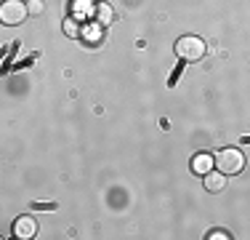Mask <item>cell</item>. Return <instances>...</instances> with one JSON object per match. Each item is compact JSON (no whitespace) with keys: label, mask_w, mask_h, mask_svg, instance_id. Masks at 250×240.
I'll use <instances>...</instances> for the list:
<instances>
[{"label":"cell","mask_w":250,"mask_h":240,"mask_svg":"<svg viewBox=\"0 0 250 240\" xmlns=\"http://www.w3.org/2000/svg\"><path fill=\"white\" fill-rule=\"evenodd\" d=\"M210 238H213V240H224V238H229V235H226V232H213Z\"/></svg>","instance_id":"11"},{"label":"cell","mask_w":250,"mask_h":240,"mask_svg":"<svg viewBox=\"0 0 250 240\" xmlns=\"http://www.w3.org/2000/svg\"><path fill=\"white\" fill-rule=\"evenodd\" d=\"M213 166H216V158H213L210 152H200V155H194V160H192V171L200 173V176H205L208 171H213Z\"/></svg>","instance_id":"5"},{"label":"cell","mask_w":250,"mask_h":240,"mask_svg":"<svg viewBox=\"0 0 250 240\" xmlns=\"http://www.w3.org/2000/svg\"><path fill=\"white\" fill-rule=\"evenodd\" d=\"M27 8H29V16H38V14H43V0H27Z\"/></svg>","instance_id":"9"},{"label":"cell","mask_w":250,"mask_h":240,"mask_svg":"<svg viewBox=\"0 0 250 240\" xmlns=\"http://www.w3.org/2000/svg\"><path fill=\"white\" fill-rule=\"evenodd\" d=\"M93 16H96V24L99 27H109L112 22H115V11H112L109 3H96V8H93Z\"/></svg>","instance_id":"7"},{"label":"cell","mask_w":250,"mask_h":240,"mask_svg":"<svg viewBox=\"0 0 250 240\" xmlns=\"http://www.w3.org/2000/svg\"><path fill=\"white\" fill-rule=\"evenodd\" d=\"M14 235L19 240H29L38 235V221L32 219V216H19V219L14 221Z\"/></svg>","instance_id":"4"},{"label":"cell","mask_w":250,"mask_h":240,"mask_svg":"<svg viewBox=\"0 0 250 240\" xmlns=\"http://www.w3.org/2000/svg\"><path fill=\"white\" fill-rule=\"evenodd\" d=\"M216 166H218V171L226 173V176H237V173L245 171V155L237 147H226L216 155Z\"/></svg>","instance_id":"2"},{"label":"cell","mask_w":250,"mask_h":240,"mask_svg":"<svg viewBox=\"0 0 250 240\" xmlns=\"http://www.w3.org/2000/svg\"><path fill=\"white\" fill-rule=\"evenodd\" d=\"M64 35H67V38H80V35H83L80 22H77V19H67V22H64Z\"/></svg>","instance_id":"8"},{"label":"cell","mask_w":250,"mask_h":240,"mask_svg":"<svg viewBox=\"0 0 250 240\" xmlns=\"http://www.w3.org/2000/svg\"><path fill=\"white\" fill-rule=\"evenodd\" d=\"M202 179H205L208 192H224V187H226V173L224 171H208Z\"/></svg>","instance_id":"6"},{"label":"cell","mask_w":250,"mask_h":240,"mask_svg":"<svg viewBox=\"0 0 250 240\" xmlns=\"http://www.w3.org/2000/svg\"><path fill=\"white\" fill-rule=\"evenodd\" d=\"M205 53L208 46L197 35H184V38L176 40V56L181 62H200V59H205Z\"/></svg>","instance_id":"1"},{"label":"cell","mask_w":250,"mask_h":240,"mask_svg":"<svg viewBox=\"0 0 250 240\" xmlns=\"http://www.w3.org/2000/svg\"><path fill=\"white\" fill-rule=\"evenodd\" d=\"M27 16H29V8H27L24 0H5L0 5V22L5 27H16V24L27 22Z\"/></svg>","instance_id":"3"},{"label":"cell","mask_w":250,"mask_h":240,"mask_svg":"<svg viewBox=\"0 0 250 240\" xmlns=\"http://www.w3.org/2000/svg\"><path fill=\"white\" fill-rule=\"evenodd\" d=\"M32 208H38V211H51V208H56L53 203H32Z\"/></svg>","instance_id":"10"}]
</instances>
